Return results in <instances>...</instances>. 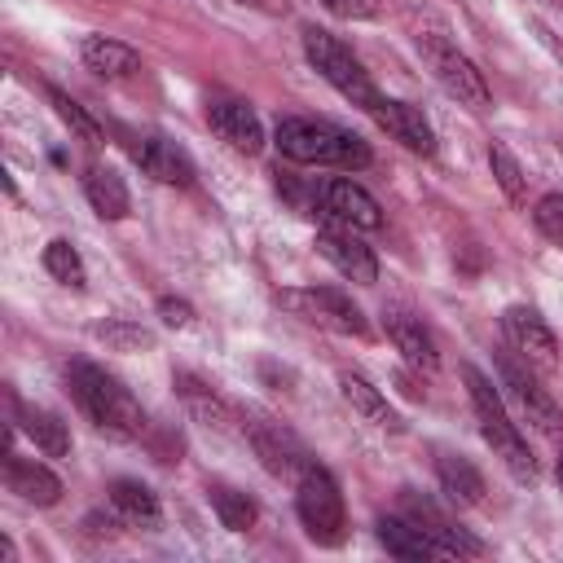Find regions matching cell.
Segmentation results:
<instances>
[{"label": "cell", "mask_w": 563, "mask_h": 563, "mask_svg": "<svg viewBox=\"0 0 563 563\" xmlns=\"http://www.w3.org/2000/svg\"><path fill=\"white\" fill-rule=\"evenodd\" d=\"M119 145L128 150V158H132L150 180H158V185H180V189L194 185V158H189L176 141L119 128Z\"/></svg>", "instance_id": "obj_9"}, {"label": "cell", "mask_w": 563, "mask_h": 563, "mask_svg": "<svg viewBox=\"0 0 563 563\" xmlns=\"http://www.w3.org/2000/svg\"><path fill=\"white\" fill-rule=\"evenodd\" d=\"M44 268L62 282V286H84L88 282V273H84V260H79V251L66 242V238H53L48 246H44Z\"/></svg>", "instance_id": "obj_31"}, {"label": "cell", "mask_w": 563, "mask_h": 563, "mask_svg": "<svg viewBox=\"0 0 563 563\" xmlns=\"http://www.w3.org/2000/svg\"><path fill=\"white\" fill-rule=\"evenodd\" d=\"M488 163H493V176H497L501 194H506L515 207H528V180H523V167L515 163V154H510L501 141L488 145Z\"/></svg>", "instance_id": "obj_29"}, {"label": "cell", "mask_w": 563, "mask_h": 563, "mask_svg": "<svg viewBox=\"0 0 563 563\" xmlns=\"http://www.w3.org/2000/svg\"><path fill=\"white\" fill-rule=\"evenodd\" d=\"M295 510H299L303 532L317 545H339L343 541V493H339L334 475L321 462H312L299 475V484H295Z\"/></svg>", "instance_id": "obj_5"}, {"label": "cell", "mask_w": 563, "mask_h": 563, "mask_svg": "<svg viewBox=\"0 0 563 563\" xmlns=\"http://www.w3.org/2000/svg\"><path fill=\"white\" fill-rule=\"evenodd\" d=\"M246 435H251V449H255V457L264 462V471L277 475V479L299 484V475L317 462V457L303 449V440H299L295 431H286L282 422L255 418V422H246Z\"/></svg>", "instance_id": "obj_10"}, {"label": "cell", "mask_w": 563, "mask_h": 563, "mask_svg": "<svg viewBox=\"0 0 563 563\" xmlns=\"http://www.w3.org/2000/svg\"><path fill=\"white\" fill-rule=\"evenodd\" d=\"M554 475H559V493H563V457H559V466H554Z\"/></svg>", "instance_id": "obj_35"}, {"label": "cell", "mask_w": 563, "mask_h": 563, "mask_svg": "<svg viewBox=\"0 0 563 563\" xmlns=\"http://www.w3.org/2000/svg\"><path fill=\"white\" fill-rule=\"evenodd\" d=\"M462 378H466V391H471V409H475V418H479V435L488 440L493 457H501L506 471H510L519 484H532V479H537V457H532V449H528L519 422L506 413L497 387H493L475 365H462Z\"/></svg>", "instance_id": "obj_3"}, {"label": "cell", "mask_w": 563, "mask_h": 563, "mask_svg": "<svg viewBox=\"0 0 563 563\" xmlns=\"http://www.w3.org/2000/svg\"><path fill=\"white\" fill-rule=\"evenodd\" d=\"M110 506L123 523L132 528H154L158 523V497L150 493V484L141 479H114L110 484Z\"/></svg>", "instance_id": "obj_25"}, {"label": "cell", "mask_w": 563, "mask_h": 563, "mask_svg": "<svg viewBox=\"0 0 563 563\" xmlns=\"http://www.w3.org/2000/svg\"><path fill=\"white\" fill-rule=\"evenodd\" d=\"M18 427L26 431V440L44 457H66L70 453V431H66V422L57 413H48V409H22L18 413Z\"/></svg>", "instance_id": "obj_26"}, {"label": "cell", "mask_w": 563, "mask_h": 563, "mask_svg": "<svg viewBox=\"0 0 563 563\" xmlns=\"http://www.w3.org/2000/svg\"><path fill=\"white\" fill-rule=\"evenodd\" d=\"M339 391H343V400L365 418V422H374V427H391V431H400V418H396V409L387 405V396L369 383V378H361V374H343L339 378Z\"/></svg>", "instance_id": "obj_24"}, {"label": "cell", "mask_w": 563, "mask_h": 563, "mask_svg": "<svg viewBox=\"0 0 563 563\" xmlns=\"http://www.w3.org/2000/svg\"><path fill=\"white\" fill-rule=\"evenodd\" d=\"M66 383H70V396L75 405L88 413V422L106 435H119V440H136L145 431V413L136 405V396L114 378L106 374L101 365L92 361H75L66 369Z\"/></svg>", "instance_id": "obj_2"}, {"label": "cell", "mask_w": 563, "mask_h": 563, "mask_svg": "<svg viewBox=\"0 0 563 563\" xmlns=\"http://www.w3.org/2000/svg\"><path fill=\"white\" fill-rule=\"evenodd\" d=\"M4 484H9V493H18L31 506H53L62 497V479L44 462L18 457V453H4Z\"/></svg>", "instance_id": "obj_18"}, {"label": "cell", "mask_w": 563, "mask_h": 563, "mask_svg": "<svg viewBox=\"0 0 563 563\" xmlns=\"http://www.w3.org/2000/svg\"><path fill=\"white\" fill-rule=\"evenodd\" d=\"M435 479H440L444 497L457 501V506H479L484 501V475L462 453H435Z\"/></svg>", "instance_id": "obj_22"}, {"label": "cell", "mask_w": 563, "mask_h": 563, "mask_svg": "<svg viewBox=\"0 0 563 563\" xmlns=\"http://www.w3.org/2000/svg\"><path fill=\"white\" fill-rule=\"evenodd\" d=\"M501 334H506L510 352H519L532 369H554L559 365V343H554V334H550V325L541 321L537 308H523V303L506 308L501 312Z\"/></svg>", "instance_id": "obj_12"}, {"label": "cell", "mask_w": 563, "mask_h": 563, "mask_svg": "<svg viewBox=\"0 0 563 563\" xmlns=\"http://www.w3.org/2000/svg\"><path fill=\"white\" fill-rule=\"evenodd\" d=\"M79 57L101 79H132L141 70V53L132 44H123V40H110V35H88Z\"/></svg>", "instance_id": "obj_19"}, {"label": "cell", "mask_w": 563, "mask_h": 563, "mask_svg": "<svg viewBox=\"0 0 563 563\" xmlns=\"http://www.w3.org/2000/svg\"><path fill=\"white\" fill-rule=\"evenodd\" d=\"M211 506H216V515H220V523H224L229 532H246V528L255 523V515H260V506H255L246 493L224 488V484L211 488Z\"/></svg>", "instance_id": "obj_28"}, {"label": "cell", "mask_w": 563, "mask_h": 563, "mask_svg": "<svg viewBox=\"0 0 563 563\" xmlns=\"http://www.w3.org/2000/svg\"><path fill=\"white\" fill-rule=\"evenodd\" d=\"M497 378H501L506 396L519 405V413H523V418H528L537 431H545V435L563 431V413H559L554 396H550V391L537 383L532 365H528L519 352H497Z\"/></svg>", "instance_id": "obj_8"}, {"label": "cell", "mask_w": 563, "mask_h": 563, "mask_svg": "<svg viewBox=\"0 0 563 563\" xmlns=\"http://www.w3.org/2000/svg\"><path fill=\"white\" fill-rule=\"evenodd\" d=\"M172 387H176V396L185 400V409L202 422V427H216V431H229L233 427V409H229V400L220 396V391H211L202 378H194V374H176L172 378Z\"/></svg>", "instance_id": "obj_20"}, {"label": "cell", "mask_w": 563, "mask_h": 563, "mask_svg": "<svg viewBox=\"0 0 563 563\" xmlns=\"http://www.w3.org/2000/svg\"><path fill=\"white\" fill-rule=\"evenodd\" d=\"M369 114H374V123H378L391 141H400L405 150H413V154H435V132H431V123L422 119L418 106L396 101V97H378V101L369 106Z\"/></svg>", "instance_id": "obj_16"}, {"label": "cell", "mask_w": 563, "mask_h": 563, "mask_svg": "<svg viewBox=\"0 0 563 563\" xmlns=\"http://www.w3.org/2000/svg\"><path fill=\"white\" fill-rule=\"evenodd\" d=\"M273 145L290 163H303V167H343V172L369 167V145L356 132H347V128H339L330 119L286 114L273 128Z\"/></svg>", "instance_id": "obj_1"}, {"label": "cell", "mask_w": 563, "mask_h": 563, "mask_svg": "<svg viewBox=\"0 0 563 563\" xmlns=\"http://www.w3.org/2000/svg\"><path fill=\"white\" fill-rule=\"evenodd\" d=\"M92 334H97L106 347H114V352H145V347H154V334H150L145 325H136V321H123V317L97 321Z\"/></svg>", "instance_id": "obj_30"}, {"label": "cell", "mask_w": 563, "mask_h": 563, "mask_svg": "<svg viewBox=\"0 0 563 563\" xmlns=\"http://www.w3.org/2000/svg\"><path fill=\"white\" fill-rule=\"evenodd\" d=\"M383 330H387V339H391V347L413 365V369H422V374H435V365H440V356H435V339L427 334V325L413 317V312H400V308H387L383 312Z\"/></svg>", "instance_id": "obj_17"}, {"label": "cell", "mask_w": 563, "mask_h": 563, "mask_svg": "<svg viewBox=\"0 0 563 563\" xmlns=\"http://www.w3.org/2000/svg\"><path fill=\"white\" fill-rule=\"evenodd\" d=\"M273 299H277V308H286L299 321H312L321 330H339V334H356V339L369 334L365 312L352 303V295H343L334 286H290V290H277Z\"/></svg>", "instance_id": "obj_6"}, {"label": "cell", "mask_w": 563, "mask_h": 563, "mask_svg": "<svg viewBox=\"0 0 563 563\" xmlns=\"http://www.w3.org/2000/svg\"><path fill=\"white\" fill-rule=\"evenodd\" d=\"M207 123L220 141H229L238 154H260L264 150V128H260V114L246 106V101H233V97H216L207 101Z\"/></svg>", "instance_id": "obj_15"}, {"label": "cell", "mask_w": 563, "mask_h": 563, "mask_svg": "<svg viewBox=\"0 0 563 563\" xmlns=\"http://www.w3.org/2000/svg\"><path fill=\"white\" fill-rule=\"evenodd\" d=\"M418 53L427 57L435 84H440L449 97H457V101L471 106V110H488V84H484L479 66H475L457 44H449L440 31H427V35H418Z\"/></svg>", "instance_id": "obj_7"}, {"label": "cell", "mask_w": 563, "mask_h": 563, "mask_svg": "<svg viewBox=\"0 0 563 563\" xmlns=\"http://www.w3.org/2000/svg\"><path fill=\"white\" fill-rule=\"evenodd\" d=\"M400 506H405V519H409L418 532H427V537L444 550V559H475V554H484V541L471 537L466 528H457L449 515H440L435 501H427V497H418V493H405Z\"/></svg>", "instance_id": "obj_13"}, {"label": "cell", "mask_w": 563, "mask_h": 563, "mask_svg": "<svg viewBox=\"0 0 563 563\" xmlns=\"http://www.w3.org/2000/svg\"><path fill=\"white\" fill-rule=\"evenodd\" d=\"M158 317H163V325H176V330H185V325L194 321V308H189L185 299H172V295H163V299H158Z\"/></svg>", "instance_id": "obj_34"}, {"label": "cell", "mask_w": 563, "mask_h": 563, "mask_svg": "<svg viewBox=\"0 0 563 563\" xmlns=\"http://www.w3.org/2000/svg\"><path fill=\"white\" fill-rule=\"evenodd\" d=\"M312 211H321L330 224H343V229H378L383 224L378 202L356 180H343V176H330L312 189Z\"/></svg>", "instance_id": "obj_11"}, {"label": "cell", "mask_w": 563, "mask_h": 563, "mask_svg": "<svg viewBox=\"0 0 563 563\" xmlns=\"http://www.w3.org/2000/svg\"><path fill=\"white\" fill-rule=\"evenodd\" d=\"M374 537H378V545H383L387 554H396V559H444V550H440L427 532H418L405 515H383V519L374 523Z\"/></svg>", "instance_id": "obj_21"}, {"label": "cell", "mask_w": 563, "mask_h": 563, "mask_svg": "<svg viewBox=\"0 0 563 563\" xmlns=\"http://www.w3.org/2000/svg\"><path fill=\"white\" fill-rule=\"evenodd\" d=\"M84 194H88V202H92V211H97L101 220H123V216L132 211L128 185H123V176H114L110 167H88Z\"/></svg>", "instance_id": "obj_23"}, {"label": "cell", "mask_w": 563, "mask_h": 563, "mask_svg": "<svg viewBox=\"0 0 563 563\" xmlns=\"http://www.w3.org/2000/svg\"><path fill=\"white\" fill-rule=\"evenodd\" d=\"M532 220H537V229H541L550 242H559V246H563V194H545V198L537 202Z\"/></svg>", "instance_id": "obj_32"}, {"label": "cell", "mask_w": 563, "mask_h": 563, "mask_svg": "<svg viewBox=\"0 0 563 563\" xmlns=\"http://www.w3.org/2000/svg\"><path fill=\"white\" fill-rule=\"evenodd\" d=\"M325 13L334 18H347V22H361V18H374L378 13V0H317Z\"/></svg>", "instance_id": "obj_33"}, {"label": "cell", "mask_w": 563, "mask_h": 563, "mask_svg": "<svg viewBox=\"0 0 563 563\" xmlns=\"http://www.w3.org/2000/svg\"><path fill=\"white\" fill-rule=\"evenodd\" d=\"M303 57H308L312 70H317L339 97H347L352 106L369 110V106L378 101V92H374V84H369V70H365V66L352 57V48L339 44L330 31L308 26V31H303Z\"/></svg>", "instance_id": "obj_4"}, {"label": "cell", "mask_w": 563, "mask_h": 563, "mask_svg": "<svg viewBox=\"0 0 563 563\" xmlns=\"http://www.w3.org/2000/svg\"><path fill=\"white\" fill-rule=\"evenodd\" d=\"M48 101H53L57 119H62L79 141H88V145H106V128H101V123H97V119H92V114H88L70 92H62V88H53V84H48Z\"/></svg>", "instance_id": "obj_27"}, {"label": "cell", "mask_w": 563, "mask_h": 563, "mask_svg": "<svg viewBox=\"0 0 563 563\" xmlns=\"http://www.w3.org/2000/svg\"><path fill=\"white\" fill-rule=\"evenodd\" d=\"M317 251H321V260H330L347 282H356V286H374V282H378V255H374L352 229H343V224L321 229V233H317Z\"/></svg>", "instance_id": "obj_14"}]
</instances>
